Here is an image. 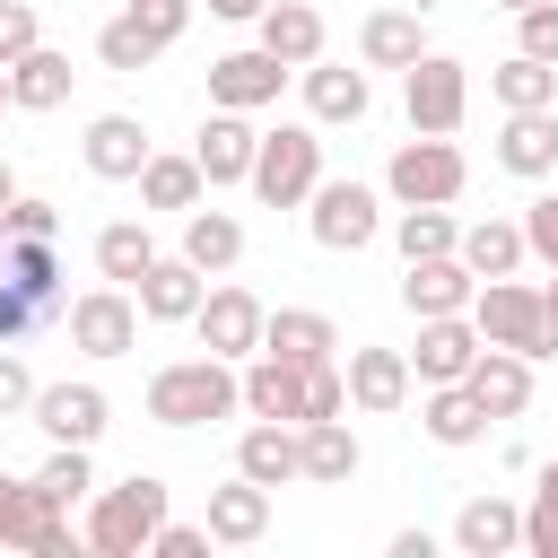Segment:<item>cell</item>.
Masks as SVG:
<instances>
[{"instance_id": "obj_18", "label": "cell", "mask_w": 558, "mask_h": 558, "mask_svg": "<svg viewBox=\"0 0 558 558\" xmlns=\"http://www.w3.org/2000/svg\"><path fill=\"white\" fill-rule=\"evenodd\" d=\"M253 148H262V131H253L244 113L209 105V122H201V140H192V157H201L209 192H218V183H253Z\"/></svg>"}, {"instance_id": "obj_25", "label": "cell", "mask_w": 558, "mask_h": 558, "mask_svg": "<svg viewBox=\"0 0 558 558\" xmlns=\"http://www.w3.org/2000/svg\"><path fill=\"white\" fill-rule=\"evenodd\" d=\"M262 349L288 357V366H323V357L340 349V331H331V314H314V305H279V314L262 323Z\"/></svg>"}, {"instance_id": "obj_9", "label": "cell", "mask_w": 558, "mask_h": 558, "mask_svg": "<svg viewBox=\"0 0 558 558\" xmlns=\"http://www.w3.org/2000/svg\"><path fill=\"white\" fill-rule=\"evenodd\" d=\"M305 227H314V244H323V253H366V244L384 235V201H375L366 183H314Z\"/></svg>"}, {"instance_id": "obj_22", "label": "cell", "mask_w": 558, "mask_h": 558, "mask_svg": "<svg viewBox=\"0 0 558 558\" xmlns=\"http://www.w3.org/2000/svg\"><path fill=\"white\" fill-rule=\"evenodd\" d=\"M201 523H209V541H227V549H253V541L270 532V488L235 471L227 488H209V514H201Z\"/></svg>"}, {"instance_id": "obj_34", "label": "cell", "mask_w": 558, "mask_h": 558, "mask_svg": "<svg viewBox=\"0 0 558 558\" xmlns=\"http://www.w3.org/2000/svg\"><path fill=\"white\" fill-rule=\"evenodd\" d=\"M523 218H480V227H462V262L480 270V279H514L523 270Z\"/></svg>"}, {"instance_id": "obj_43", "label": "cell", "mask_w": 558, "mask_h": 558, "mask_svg": "<svg viewBox=\"0 0 558 558\" xmlns=\"http://www.w3.org/2000/svg\"><path fill=\"white\" fill-rule=\"evenodd\" d=\"M514 26H523V44H514V52H532V61H558V0H532V9H514Z\"/></svg>"}, {"instance_id": "obj_46", "label": "cell", "mask_w": 558, "mask_h": 558, "mask_svg": "<svg viewBox=\"0 0 558 558\" xmlns=\"http://www.w3.org/2000/svg\"><path fill=\"white\" fill-rule=\"evenodd\" d=\"M52 227H61V209H52V201H35V192H17V201H9V218H0V235H52Z\"/></svg>"}, {"instance_id": "obj_50", "label": "cell", "mask_w": 558, "mask_h": 558, "mask_svg": "<svg viewBox=\"0 0 558 558\" xmlns=\"http://www.w3.org/2000/svg\"><path fill=\"white\" fill-rule=\"evenodd\" d=\"M262 9H270V0H209V17H235V26H244V17H262Z\"/></svg>"}, {"instance_id": "obj_30", "label": "cell", "mask_w": 558, "mask_h": 558, "mask_svg": "<svg viewBox=\"0 0 558 558\" xmlns=\"http://www.w3.org/2000/svg\"><path fill=\"white\" fill-rule=\"evenodd\" d=\"M183 262H201L209 279L244 262V218L235 209H183Z\"/></svg>"}, {"instance_id": "obj_52", "label": "cell", "mask_w": 558, "mask_h": 558, "mask_svg": "<svg viewBox=\"0 0 558 558\" xmlns=\"http://www.w3.org/2000/svg\"><path fill=\"white\" fill-rule=\"evenodd\" d=\"M541 305H549V331H558V279H549V288H541Z\"/></svg>"}, {"instance_id": "obj_29", "label": "cell", "mask_w": 558, "mask_h": 558, "mask_svg": "<svg viewBox=\"0 0 558 558\" xmlns=\"http://www.w3.org/2000/svg\"><path fill=\"white\" fill-rule=\"evenodd\" d=\"M418 52H427V26H418L410 9H375V17L357 26V61H366V70H410Z\"/></svg>"}, {"instance_id": "obj_42", "label": "cell", "mask_w": 558, "mask_h": 558, "mask_svg": "<svg viewBox=\"0 0 558 558\" xmlns=\"http://www.w3.org/2000/svg\"><path fill=\"white\" fill-rule=\"evenodd\" d=\"M305 418H349V375L323 357V366H305Z\"/></svg>"}, {"instance_id": "obj_15", "label": "cell", "mask_w": 558, "mask_h": 558, "mask_svg": "<svg viewBox=\"0 0 558 558\" xmlns=\"http://www.w3.org/2000/svg\"><path fill=\"white\" fill-rule=\"evenodd\" d=\"M52 445H96L105 436V418H113V401L96 392V384H35V410H26Z\"/></svg>"}, {"instance_id": "obj_8", "label": "cell", "mask_w": 558, "mask_h": 558, "mask_svg": "<svg viewBox=\"0 0 558 558\" xmlns=\"http://www.w3.org/2000/svg\"><path fill=\"white\" fill-rule=\"evenodd\" d=\"M70 506L44 480H9L0 471V549H35V558H70Z\"/></svg>"}, {"instance_id": "obj_54", "label": "cell", "mask_w": 558, "mask_h": 558, "mask_svg": "<svg viewBox=\"0 0 558 558\" xmlns=\"http://www.w3.org/2000/svg\"><path fill=\"white\" fill-rule=\"evenodd\" d=\"M0 105H9V70H0Z\"/></svg>"}, {"instance_id": "obj_40", "label": "cell", "mask_w": 558, "mask_h": 558, "mask_svg": "<svg viewBox=\"0 0 558 558\" xmlns=\"http://www.w3.org/2000/svg\"><path fill=\"white\" fill-rule=\"evenodd\" d=\"M35 480H44V488H52L61 506H87V497H96V471H87V445H52Z\"/></svg>"}, {"instance_id": "obj_14", "label": "cell", "mask_w": 558, "mask_h": 558, "mask_svg": "<svg viewBox=\"0 0 558 558\" xmlns=\"http://www.w3.org/2000/svg\"><path fill=\"white\" fill-rule=\"evenodd\" d=\"M78 157H87L96 183H140V166H148L157 148H148V122H140V113H96L87 140H78Z\"/></svg>"}, {"instance_id": "obj_1", "label": "cell", "mask_w": 558, "mask_h": 558, "mask_svg": "<svg viewBox=\"0 0 558 558\" xmlns=\"http://www.w3.org/2000/svg\"><path fill=\"white\" fill-rule=\"evenodd\" d=\"M44 323H70L61 253H52V235H0V349L35 340Z\"/></svg>"}, {"instance_id": "obj_35", "label": "cell", "mask_w": 558, "mask_h": 558, "mask_svg": "<svg viewBox=\"0 0 558 558\" xmlns=\"http://www.w3.org/2000/svg\"><path fill=\"white\" fill-rule=\"evenodd\" d=\"M418 427H427L436 445H480V436H488V410L471 401V384H427V410H418Z\"/></svg>"}, {"instance_id": "obj_13", "label": "cell", "mask_w": 558, "mask_h": 558, "mask_svg": "<svg viewBox=\"0 0 558 558\" xmlns=\"http://www.w3.org/2000/svg\"><path fill=\"white\" fill-rule=\"evenodd\" d=\"M279 78H288V61L279 52H218L209 61V105H227V113H262V105H279Z\"/></svg>"}, {"instance_id": "obj_48", "label": "cell", "mask_w": 558, "mask_h": 558, "mask_svg": "<svg viewBox=\"0 0 558 558\" xmlns=\"http://www.w3.org/2000/svg\"><path fill=\"white\" fill-rule=\"evenodd\" d=\"M131 17H140L148 35H166V44H174V35L192 26V0H131Z\"/></svg>"}, {"instance_id": "obj_7", "label": "cell", "mask_w": 558, "mask_h": 558, "mask_svg": "<svg viewBox=\"0 0 558 558\" xmlns=\"http://www.w3.org/2000/svg\"><path fill=\"white\" fill-rule=\"evenodd\" d=\"M401 105H410V131H462V113H471V70L453 61V52H418L410 70H401Z\"/></svg>"}, {"instance_id": "obj_32", "label": "cell", "mask_w": 558, "mask_h": 558, "mask_svg": "<svg viewBox=\"0 0 558 558\" xmlns=\"http://www.w3.org/2000/svg\"><path fill=\"white\" fill-rule=\"evenodd\" d=\"M488 96H497L506 113H549V105H558V61L514 52V61H497V70H488Z\"/></svg>"}, {"instance_id": "obj_28", "label": "cell", "mask_w": 558, "mask_h": 558, "mask_svg": "<svg viewBox=\"0 0 558 558\" xmlns=\"http://www.w3.org/2000/svg\"><path fill=\"white\" fill-rule=\"evenodd\" d=\"M70 52H52V44H35L26 61H9V105L17 113H52V105H70Z\"/></svg>"}, {"instance_id": "obj_38", "label": "cell", "mask_w": 558, "mask_h": 558, "mask_svg": "<svg viewBox=\"0 0 558 558\" xmlns=\"http://www.w3.org/2000/svg\"><path fill=\"white\" fill-rule=\"evenodd\" d=\"M392 244H401V262H427V253H462V227H453L445 201H418V209L392 218Z\"/></svg>"}, {"instance_id": "obj_26", "label": "cell", "mask_w": 558, "mask_h": 558, "mask_svg": "<svg viewBox=\"0 0 558 558\" xmlns=\"http://www.w3.org/2000/svg\"><path fill=\"white\" fill-rule=\"evenodd\" d=\"M453 549H462V558H506V549H523V506L471 497V506L453 514Z\"/></svg>"}, {"instance_id": "obj_19", "label": "cell", "mask_w": 558, "mask_h": 558, "mask_svg": "<svg viewBox=\"0 0 558 558\" xmlns=\"http://www.w3.org/2000/svg\"><path fill=\"white\" fill-rule=\"evenodd\" d=\"M235 471H244V480H262V488L305 480V445H296V427H288V418H253V427L235 436Z\"/></svg>"}, {"instance_id": "obj_3", "label": "cell", "mask_w": 558, "mask_h": 558, "mask_svg": "<svg viewBox=\"0 0 558 558\" xmlns=\"http://www.w3.org/2000/svg\"><path fill=\"white\" fill-rule=\"evenodd\" d=\"M157 523H166V480L157 471H131L122 488L87 497V549H105V558H140L157 541Z\"/></svg>"}, {"instance_id": "obj_33", "label": "cell", "mask_w": 558, "mask_h": 558, "mask_svg": "<svg viewBox=\"0 0 558 558\" xmlns=\"http://www.w3.org/2000/svg\"><path fill=\"white\" fill-rule=\"evenodd\" d=\"M497 166H506V174H558V122H549V113H506Z\"/></svg>"}, {"instance_id": "obj_24", "label": "cell", "mask_w": 558, "mask_h": 558, "mask_svg": "<svg viewBox=\"0 0 558 558\" xmlns=\"http://www.w3.org/2000/svg\"><path fill=\"white\" fill-rule=\"evenodd\" d=\"M366 105H375L366 70H349V61H305V113H314V122H366Z\"/></svg>"}, {"instance_id": "obj_37", "label": "cell", "mask_w": 558, "mask_h": 558, "mask_svg": "<svg viewBox=\"0 0 558 558\" xmlns=\"http://www.w3.org/2000/svg\"><path fill=\"white\" fill-rule=\"evenodd\" d=\"M201 192H209L201 157H148L140 166V201L148 209H201Z\"/></svg>"}, {"instance_id": "obj_44", "label": "cell", "mask_w": 558, "mask_h": 558, "mask_svg": "<svg viewBox=\"0 0 558 558\" xmlns=\"http://www.w3.org/2000/svg\"><path fill=\"white\" fill-rule=\"evenodd\" d=\"M35 44H44V26H35V9H26V0H0V70H9V61H26Z\"/></svg>"}, {"instance_id": "obj_2", "label": "cell", "mask_w": 558, "mask_h": 558, "mask_svg": "<svg viewBox=\"0 0 558 558\" xmlns=\"http://www.w3.org/2000/svg\"><path fill=\"white\" fill-rule=\"evenodd\" d=\"M227 410H244V375H235V357H174V366H157L148 375V418L157 427H209V418H227Z\"/></svg>"}, {"instance_id": "obj_16", "label": "cell", "mask_w": 558, "mask_h": 558, "mask_svg": "<svg viewBox=\"0 0 558 558\" xmlns=\"http://www.w3.org/2000/svg\"><path fill=\"white\" fill-rule=\"evenodd\" d=\"M131 296H140V314H148V323H192V314H201V296H209V270H201V262H183V253H157V262L140 270V288H131Z\"/></svg>"}, {"instance_id": "obj_11", "label": "cell", "mask_w": 558, "mask_h": 558, "mask_svg": "<svg viewBox=\"0 0 558 558\" xmlns=\"http://www.w3.org/2000/svg\"><path fill=\"white\" fill-rule=\"evenodd\" d=\"M262 323H270V305H262L253 288H209V296H201V314H192L201 349H209V357H235V366L262 349Z\"/></svg>"}, {"instance_id": "obj_45", "label": "cell", "mask_w": 558, "mask_h": 558, "mask_svg": "<svg viewBox=\"0 0 558 558\" xmlns=\"http://www.w3.org/2000/svg\"><path fill=\"white\" fill-rule=\"evenodd\" d=\"M523 244H532V253L558 270V192H541V201L523 209Z\"/></svg>"}, {"instance_id": "obj_12", "label": "cell", "mask_w": 558, "mask_h": 558, "mask_svg": "<svg viewBox=\"0 0 558 558\" xmlns=\"http://www.w3.org/2000/svg\"><path fill=\"white\" fill-rule=\"evenodd\" d=\"M480 349H488V340H480V323H471V314H418L410 375H418V384H462Z\"/></svg>"}, {"instance_id": "obj_41", "label": "cell", "mask_w": 558, "mask_h": 558, "mask_svg": "<svg viewBox=\"0 0 558 558\" xmlns=\"http://www.w3.org/2000/svg\"><path fill=\"white\" fill-rule=\"evenodd\" d=\"M523 549L532 558H558V462H541V488L523 506Z\"/></svg>"}, {"instance_id": "obj_39", "label": "cell", "mask_w": 558, "mask_h": 558, "mask_svg": "<svg viewBox=\"0 0 558 558\" xmlns=\"http://www.w3.org/2000/svg\"><path fill=\"white\" fill-rule=\"evenodd\" d=\"M157 52H166V35H148V26L131 17V9L96 26V61H105V70H122V78H140V70H148Z\"/></svg>"}, {"instance_id": "obj_31", "label": "cell", "mask_w": 558, "mask_h": 558, "mask_svg": "<svg viewBox=\"0 0 558 558\" xmlns=\"http://www.w3.org/2000/svg\"><path fill=\"white\" fill-rule=\"evenodd\" d=\"M296 445H305V480H323V488H349L357 480V436H349V418H305L296 427Z\"/></svg>"}, {"instance_id": "obj_5", "label": "cell", "mask_w": 558, "mask_h": 558, "mask_svg": "<svg viewBox=\"0 0 558 558\" xmlns=\"http://www.w3.org/2000/svg\"><path fill=\"white\" fill-rule=\"evenodd\" d=\"M314 183H323V140H314L305 122L262 131V148H253V192H262L270 209H296V201H314Z\"/></svg>"}, {"instance_id": "obj_20", "label": "cell", "mask_w": 558, "mask_h": 558, "mask_svg": "<svg viewBox=\"0 0 558 558\" xmlns=\"http://www.w3.org/2000/svg\"><path fill=\"white\" fill-rule=\"evenodd\" d=\"M244 410H253V418H288V427H305V366L253 349V357H244Z\"/></svg>"}, {"instance_id": "obj_51", "label": "cell", "mask_w": 558, "mask_h": 558, "mask_svg": "<svg viewBox=\"0 0 558 558\" xmlns=\"http://www.w3.org/2000/svg\"><path fill=\"white\" fill-rule=\"evenodd\" d=\"M9 201H17V166L0 157V218H9Z\"/></svg>"}, {"instance_id": "obj_47", "label": "cell", "mask_w": 558, "mask_h": 558, "mask_svg": "<svg viewBox=\"0 0 558 558\" xmlns=\"http://www.w3.org/2000/svg\"><path fill=\"white\" fill-rule=\"evenodd\" d=\"M148 549H157V558H201V549H209V523H174V514H166Z\"/></svg>"}, {"instance_id": "obj_6", "label": "cell", "mask_w": 558, "mask_h": 558, "mask_svg": "<svg viewBox=\"0 0 558 558\" xmlns=\"http://www.w3.org/2000/svg\"><path fill=\"white\" fill-rule=\"evenodd\" d=\"M462 183H471V166H462V148H453L445 131L401 140L392 166H384V192H392L401 209H418V201H462Z\"/></svg>"}, {"instance_id": "obj_23", "label": "cell", "mask_w": 558, "mask_h": 558, "mask_svg": "<svg viewBox=\"0 0 558 558\" xmlns=\"http://www.w3.org/2000/svg\"><path fill=\"white\" fill-rule=\"evenodd\" d=\"M410 384H418V375H410V349H349V401H357V410L384 418V410L410 401Z\"/></svg>"}, {"instance_id": "obj_21", "label": "cell", "mask_w": 558, "mask_h": 558, "mask_svg": "<svg viewBox=\"0 0 558 558\" xmlns=\"http://www.w3.org/2000/svg\"><path fill=\"white\" fill-rule=\"evenodd\" d=\"M462 384H471V401L488 418H523L532 410V357H514V349H480Z\"/></svg>"}, {"instance_id": "obj_49", "label": "cell", "mask_w": 558, "mask_h": 558, "mask_svg": "<svg viewBox=\"0 0 558 558\" xmlns=\"http://www.w3.org/2000/svg\"><path fill=\"white\" fill-rule=\"evenodd\" d=\"M26 410H35V375L0 349V418H26Z\"/></svg>"}, {"instance_id": "obj_17", "label": "cell", "mask_w": 558, "mask_h": 558, "mask_svg": "<svg viewBox=\"0 0 558 558\" xmlns=\"http://www.w3.org/2000/svg\"><path fill=\"white\" fill-rule=\"evenodd\" d=\"M471 296H480V270L462 253H427V262L401 270V305L410 314H471Z\"/></svg>"}, {"instance_id": "obj_27", "label": "cell", "mask_w": 558, "mask_h": 558, "mask_svg": "<svg viewBox=\"0 0 558 558\" xmlns=\"http://www.w3.org/2000/svg\"><path fill=\"white\" fill-rule=\"evenodd\" d=\"M253 26H262V52H279L288 70L323 61V9H305V0H270Z\"/></svg>"}, {"instance_id": "obj_4", "label": "cell", "mask_w": 558, "mask_h": 558, "mask_svg": "<svg viewBox=\"0 0 558 558\" xmlns=\"http://www.w3.org/2000/svg\"><path fill=\"white\" fill-rule=\"evenodd\" d=\"M471 323H480L488 349H514V357H549V349H558L549 305H541V288H523V279H480Z\"/></svg>"}, {"instance_id": "obj_53", "label": "cell", "mask_w": 558, "mask_h": 558, "mask_svg": "<svg viewBox=\"0 0 558 558\" xmlns=\"http://www.w3.org/2000/svg\"><path fill=\"white\" fill-rule=\"evenodd\" d=\"M497 9H532V0H497Z\"/></svg>"}, {"instance_id": "obj_10", "label": "cell", "mask_w": 558, "mask_h": 558, "mask_svg": "<svg viewBox=\"0 0 558 558\" xmlns=\"http://www.w3.org/2000/svg\"><path fill=\"white\" fill-rule=\"evenodd\" d=\"M140 296L131 288H87V296H70V349H87V357H131L140 349Z\"/></svg>"}, {"instance_id": "obj_36", "label": "cell", "mask_w": 558, "mask_h": 558, "mask_svg": "<svg viewBox=\"0 0 558 558\" xmlns=\"http://www.w3.org/2000/svg\"><path fill=\"white\" fill-rule=\"evenodd\" d=\"M157 262V235L140 227V218H113V227H96V270L113 279V288H140V270Z\"/></svg>"}]
</instances>
